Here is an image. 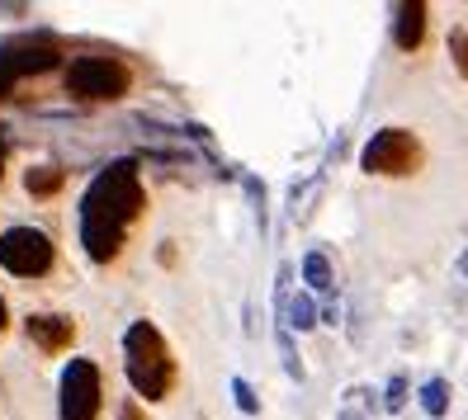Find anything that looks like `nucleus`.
Listing matches in <instances>:
<instances>
[{"mask_svg":"<svg viewBox=\"0 0 468 420\" xmlns=\"http://www.w3.org/2000/svg\"><path fill=\"white\" fill-rule=\"evenodd\" d=\"M143 180H137V161H109L90 180L86 199H80V246L95 265H109L119 256L128 227L143 217Z\"/></svg>","mask_w":468,"mask_h":420,"instance_id":"1","label":"nucleus"},{"mask_svg":"<svg viewBox=\"0 0 468 420\" xmlns=\"http://www.w3.org/2000/svg\"><path fill=\"white\" fill-rule=\"evenodd\" d=\"M123 369H128V383L137 397L147 402H161L166 392L176 387V359H171V345L152 321H133L128 335H123Z\"/></svg>","mask_w":468,"mask_h":420,"instance_id":"2","label":"nucleus"},{"mask_svg":"<svg viewBox=\"0 0 468 420\" xmlns=\"http://www.w3.org/2000/svg\"><path fill=\"white\" fill-rule=\"evenodd\" d=\"M421 161H426V147L411 128H378L369 137V147L360 152V171L383 175V180H407L421 171Z\"/></svg>","mask_w":468,"mask_h":420,"instance_id":"3","label":"nucleus"},{"mask_svg":"<svg viewBox=\"0 0 468 420\" xmlns=\"http://www.w3.org/2000/svg\"><path fill=\"white\" fill-rule=\"evenodd\" d=\"M128 86H133V71L119 58H76L67 67V90L76 100L109 104V100H123Z\"/></svg>","mask_w":468,"mask_h":420,"instance_id":"4","label":"nucleus"},{"mask_svg":"<svg viewBox=\"0 0 468 420\" xmlns=\"http://www.w3.org/2000/svg\"><path fill=\"white\" fill-rule=\"evenodd\" d=\"M58 58H62V47H58V38H48V34H29V38L0 43V95H5L15 80L48 71Z\"/></svg>","mask_w":468,"mask_h":420,"instance_id":"5","label":"nucleus"},{"mask_svg":"<svg viewBox=\"0 0 468 420\" xmlns=\"http://www.w3.org/2000/svg\"><path fill=\"white\" fill-rule=\"evenodd\" d=\"M0 269L15 278H38L52 269V241L38 227H10L0 236Z\"/></svg>","mask_w":468,"mask_h":420,"instance_id":"6","label":"nucleus"},{"mask_svg":"<svg viewBox=\"0 0 468 420\" xmlns=\"http://www.w3.org/2000/svg\"><path fill=\"white\" fill-rule=\"evenodd\" d=\"M100 415V369L90 359H71L62 373V420H95Z\"/></svg>","mask_w":468,"mask_h":420,"instance_id":"7","label":"nucleus"},{"mask_svg":"<svg viewBox=\"0 0 468 420\" xmlns=\"http://www.w3.org/2000/svg\"><path fill=\"white\" fill-rule=\"evenodd\" d=\"M426 29H431V5L426 0H402V5H393V43L402 52H417L426 43Z\"/></svg>","mask_w":468,"mask_h":420,"instance_id":"8","label":"nucleus"},{"mask_svg":"<svg viewBox=\"0 0 468 420\" xmlns=\"http://www.w3.org/2000/svg\"><path fill=\"white\" fill-rule=\"evenodd\" d=\"M24 331H29V341H34L43 354H62V350H71V341H76V321H71V317H52V312H34L29 321H24Z\"/></svg>","mask_w":468,"mask_h":420,"instance_id":"9","label":"nucleus"},{"mask_svg":"<svg viewBox=\"0 0 468 420\" xmlns=\"http://www.w3.org/2000/svg\"><path fill=\"white\" fill-rule=\"evenodd\" d=\"M303 284H308L313 293H332V289H336L332 260H326L322 250H308V256H303Z\"/></svg>","mask_w":468,"mask_h":420,"instance_id":"10","label":"nucleus"},{"mask_svg":"<svg viewBox=\"0 0 468 420\" xmlns=\"http://www.w3.org/2000/svg\"><path fill=\"white\" fill-rule=\"evenodd\" d=\"M450 378H431V383H421V392H417V402H421V411H426V420H440L450 411Z\"/></svg>","mask_w":468,"mask_h":420,"instance_id":"11","label":"nucleus"},{"mask_svg":"<svg viewBox=\"0 0 468 420\" xmlns=\"http://www.w3.org/2000/svg\"><path fill=\"white\" fill-rule=\"evenodd\" d=\"M62 180H67V175L58 171V165H38V171L24 175V189H29L34 199H52V194L62 189Z\"/></svg>","mask_w":468,"mask_h":420,"instance_id":"12","label":"nucleus"},{"mask_svg":"<svg viewBox=\"0 0 468 420\" xmlns=\"http://www.w3.org/2000/svg\"><path fill=\"white\" fill-rule=\"evenodd\" d=\"M450 58H454L459 76L468 80V29H454V34H450Z\"/></svg>","mask_w":468,"mask_h":420,"instance_id":"13","label":"nucleus"},{"mask_svg":"<svg viewBox=\"0 0 468 420\" xmlns=\"http://www.w3.org/2000/svg\"><path fill=\"white\" fill-rule=\"evenodd\" d=\"M289 317H293V326H298V331H308V326H317V307H313V298H293V307H289Z\"/></svg>","mask_w":468,"mask_h":420,"instance_id":"14","label":"nucleus"},{"mask_svg":"<svg viewBox=\"0 0 468 420\" xmlns=\"http://www.w3.org/2000/svg\"><path fill=\"white\" fill-rule=\"evenodd\" d=\"M383 406H388V411H402L407 406V378L402 373L388 378V387H383Z\"/></svg>","mask_w":468,"mask_h":420,"instance_id":"15","label":"nucleus"},{"mask_svg":"<svg viewBox=\"0 0 468 420\" xmlns=\"http://www.w3.org/2000/svg\"><path fill=\"white\" fill-rule=\"evenodd\" d=\"M232 392H237V406L241 411H256V397H251V387H246V383H232Z\"/></svg>","mask_w":468,"mask_h":420,"instance_id":"16","label":"nucleus"},{"mask_svg":"<svg viewBox=\"0 0 468 420\" xmlns=\"http://www.w3.org/2000/svg\"><path fill=\"white\" fill-rule=\"evenodd\" d=\"M119 420H147V415H143V406H137V402H123L119 406Z\"/></svg>","mask_w":468,"mask_h":420,"instance_id":"17","label":"nucleus"},{"mask_svg":"<svg viewBox=\"0 0 468 420\" xmlns=\"http://www.w3.org/2000/svg\"><path fill=\"white\" fill-rule=\"evenodd\" d=\"M0 175H5V132H0Z\"/></svg>","mask_w":468,"mask_h":420,"instance_id":"18","label":"nucleus"},{"mask_svg":"<svg viewBox=\"0 0 468 420\" xmlns=\"http://www.w3.org/2000/svg\"><path fill=\"white\" fill-rule=\"evenodd\" d=\"M459 274L468 278V250H463V256H459Z\"/></svg>","mask_w":468,"mask_h":420,"instance_id":"19","label":"nucleus"},{"mask_svg":"<svg viewBox=\"0 0 468 420\" xmlns=\"http://www.w3.org/2000/svg\"><path fill=\"white\" fill-rule=\"evenodd\" d=\"M341 420H365V415H355V411H341Z\"/></svg>","mask_w":468,"mask_h":420,"instance_id":"20","label":"nucleus"},{"mask_svg":"<svg viewBox=\"0 0 468 420\" xmlns=\"http://www.w3.org/2000/svg\"><path fill=\"white\" fill-rule=\"evenodd\" d=\"M0 331H5V302H0Z\"/></svg>","mask_w":468,"mask_h":420,"instance_id":"21","label":"nucleus"}]
</instances>
